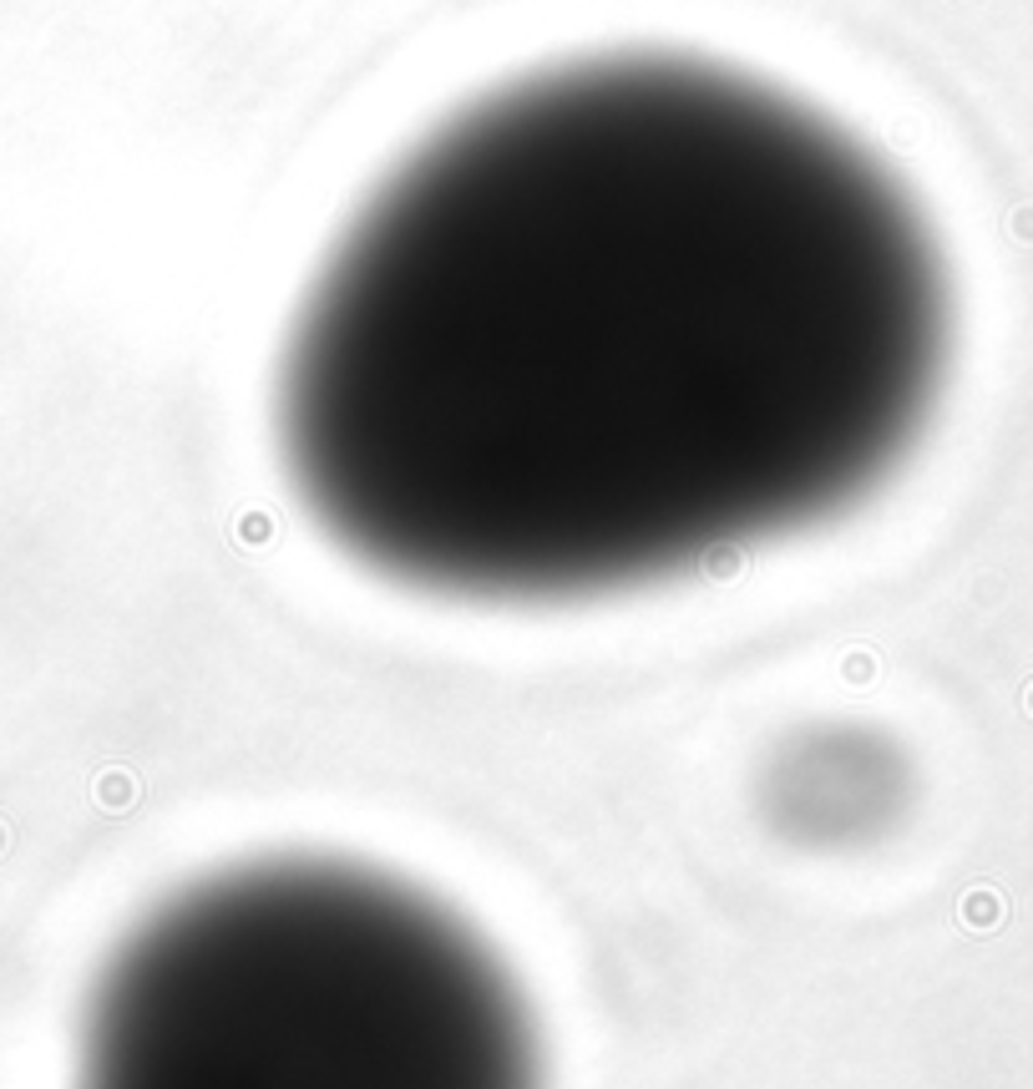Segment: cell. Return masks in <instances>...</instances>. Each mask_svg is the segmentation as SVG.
I'll return each mask as SVG.
<instances>
[{"label":"cell","mask_w":1033,"mask_h":1089,"mask_svg":"<svg viewBox=\"0 0 1033 1089\" xmlns=\"http://www.w3.org/2000/svg\"><path fill=\"white\" fill-rule=\"evenodd\" d=\"M952 350L902 183L775 87L598 56L431 132L314 274L279 451L365 568L558 603L877 492Z\"/></svg>","instance_id":"1"},{"label":"cell","mask_w":1033,"mask_h":1089,"mask_svg":"<svg viewBox=\"0 0 1033 1089\" xmlns=\"http://www.w3.org/2000/svg\"><path fill=\"white\" fill-rule=\"evenodd\" d=\"M76 1089H542V1054L512 973L436 897L274 857L117 948Z\"/></svg>","instance_id":"2"}]
</instances>
